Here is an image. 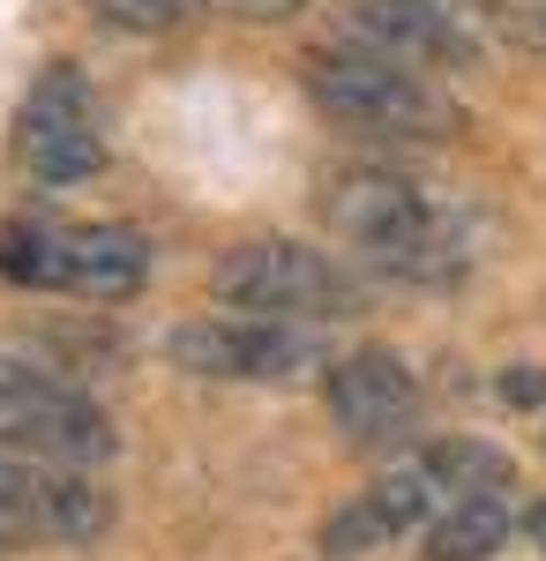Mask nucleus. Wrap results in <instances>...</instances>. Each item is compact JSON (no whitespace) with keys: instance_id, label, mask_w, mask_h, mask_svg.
I'll return each instance as SVG.
<instances>
[{"instance_id":"20e7f679","label":"nucleus","mask_w":546,"mask_h":561,"mask_svg":"<svg viewBox=\"0 0 546 561\" xmlns=\"http://www.w3.org/2000/svg\"><path fill=\"white\" fill-rule=\"evenodd\" d=\"M211 293L232 314H254V322H337V314H352L360 307V270L352 262L322 255V248H307V240H240V248H225L211 270Z\"/></svg>"},{"instance_id":"9b49d317","label":"nucleus","mask_w":546,"mask_h":561,"mask_svg":"<svg viewBox=\"0 0 546 561\" xmlns=\"http://www.w3.org/2000/svg\"><path fill=\"white\" fill-rule=\"evenodd\" d=\"M420 531H426V561H487L502 554L516 517H509L502 494H464V502H442Z\"/></svg>"},{"instance_id":"ddd939ff","label":"nucleus","mask_w":546,"mask_h":561,"mask_svg":"<svg viewBox=\"0 0 546 561\" xmlns=\"http://www.w3.org/2000/svg\"><path fill=\"white\" fill-rule=\"evenodd\" d=\"M412 472L426 479V494L434 502H464V494H502V449L494 442H471V434H450V442H434Z\"/></svg>"},{"instance_id":"1a4fd4ad","label":"nucleus","mask_w":546,"mask_h":561,"mask_svg":"<svg viewBox=\"0 0 546 561\" xmlns=\"http://www.w3.org/2000/svg\"><path fill=\"white\" fill-rule=\"evenodd\" d=\"M322 404L352 442H397V434L420 420V382L397 352H344L330 375H322Z\"/></svg>"},{"instance_id":"9d476101","label":"nucleus","mask_w":546,"mask_h":561,"mask_svg":"<svg viewBox=\"0 0 546 561\" xmlns=\"http://www.w3.org/2000/svg\"><path fill=\"white\" fill-rule=\"evenodd\" d=\"M434 510H442V502L426 494L420 472H382V479H367L352 502L330 510V524H322V554L330 561H360V554H375V547H389V539H405V531H420Z\"/></svg>"},{"instance_id":"f257e3e1","label":"nucleus","mask_w":546,"mask_h":561,"mask_svg":"<svg viewBox=\"0 0 546 561\" xmlns=\"http://www.w3.org/2000/svg\"><path fill=\"white\" fill-rule=\"evenodd\" d=\"M322 217L360 270H375L389 285H412V293H450L479 262V217L420 173L352 165L330 180Z\"/></svg>"},{"instance_id":"7ed1b4c3","label":"nucleus","mask_w":546,"mask_h":561,"mask_svg":"<svg viewBox=\"0 0 546 561\" xmlns=\"http://www.w3.org/2000/svg\"><path fill=\"white\" fill-rule=\"evenodd\" d=\"M0 277L23 293H68V300H135L150 285V240L135 225H8L0 232Z\"/></svg>"},{"instance_id":"dca6fc26","label":"nucleus","mask_w":546,"mask_h":561,"mask_svg":"<svg viewBox=\"0 0 546 561\" xmlns=\"http://www.w3.org/2000/svg\"><path fill=\"white\" fill-rule=\"evenodd\" d=\"M217 8H232V15H293V8H307V0H217Z\"/></svg>"},{"instance_id":"a211bd4d","label":"nucleus","mask_w":546,"mask_h":561,"mask_svg":"<svg viewBox=\"0 0 546 561\" xmlns=\"http://www.w3.org/2000/svg\"><path fill=\"white\" fill-rule=\"evenodd\" d=\"M524 531H532V547H539V554H546V502H539V510H532V517H524Z\"/></svg>"},{"instance_id":"6e6552de","label":"nucleus","mask_w":546,"mask_h":561,"mask_svg":"<svg viewBox=\"0 0 546 561\" xmlns=\"http://www.w3.org/2000/svg\"><path fill=\"white\" fill-rule=\"evenodd\" d=\"M344 38H360L367 53H389L420 76H457L479 60V38L457 15V0H352Z\"/></svg>"},{"instance_id":"423d86ee","label":"nucleus","mask_w":546,"mask_h":561,"mask_svg":"<svg viewBox=\"0 0 546 561\" xmlns=\"http://www.w3.org/2000/svg\"><path fill=\"white\" fill-rule=\"evenodd\" d=\"M15 158L38 187H83L105 165V135H98V105H90L83 68L53 60L31 76L23 113H15Z\"/></svg>"},{"instance_id":"39448f33","label":"nucleus","mask_w":546,"mask_h":561,"mask_svg":"<svg viewBox=\"0 0 546 561\" xmlns=\"http://www.w3.org/2000/svg\"><path fill=\"white\" fill-rule=\"evenodd\" d=\"M0 449L53 472H98L113 457V420L45 359L0 345Z\"/></svg>"},{"instance_id":"4468645a","label":"nucleus","mask_w":546,"mask_h":561,"mask_svg":"<svg viewBox=\"0 0 546 561\" xmlns=\"http://www.w3.org/2000/svg\"><path fill=\"white\" fill-rule=\"evenodd\" d=\"M53 465H31V457H8L0 449V547L8 539H38V494Z\"/></svg>"},{"instance_id":"2eb2a0df","label":"nucleus","mask_w":546,"mask_h":561,"mask_svg":"<svg viewBox=\"0 0 546 561\" xmlns=\"http://www.w3.org/2000/svg\"><path fill=\"white\" fill-rule=\"evenodd\" d=\"M187 8H195V0H90V15H98L105 31H135V38H150V31H172Z\"/></svg>"},{"instance_id":"f8f14e48","label":"nucleus","mask_w":546,"mask_h":561,"mask_svg":"<svg viewBox=\"0 0 546 561\" xmlns=\"http://www.w3.org/2000/svg\"><path fill=\"white\" fill-rule=\"evenodd\" d=\"M105 524H113V502H105L98 472H45L38 539H53V547H90Z\"/></svg>"},{"instance_id":"f3484780","label":"nucleus","mask_w":546,"mask_h":561,"mask_svg":"<svg viewBox=\"0 0 546 561\" xmlns=\"http://www.w3.org/2000/svg\"><path fill=\"white\" fill-rule=\"evenodd\" d=\"M509 397H516V404H524V412H539V397H546V375H509Z\"/></svg>"},{"instance_id":"0eeeda50","label":"nucleus","mask_w":546,"mask_h":561,"mask_svg":"<svg viewBox=\"0 0 546 561\" xmlns=\"http://www.w3.org/2000/svg\"><path fill=\"white\" fill-rule=\"evenodd\" d=\"M172 367L203 382H293L315 367V345L293 322H254V314H217V322H180L172 330Z\"/></svg>"},{"instance_id":"f03ea898","label":"nucleus","mask_w":546,"mask_h":561,"mask_svg":"<svg viewBox=\"0 0 546 561\" xmlns=\"http://www.w3.org/2000/svg\"><path fill=\"white\" fill-rule=\"evenodd\" d=\"M299 76H307V98L337 128L367 135V142H442V135H457V105L426 83L420 68L367 53L360 38L315 45Z\"/></svg>"}]
</instances>
